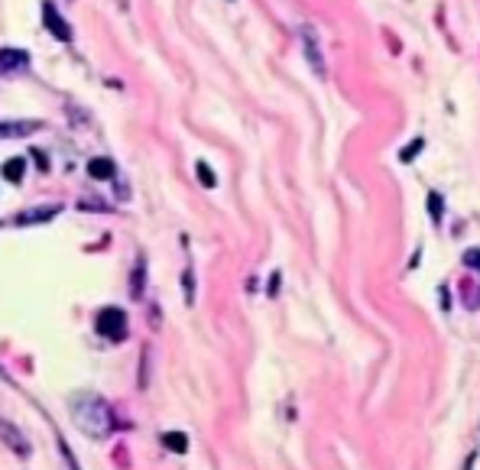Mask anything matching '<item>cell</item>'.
Masks as SVG:
<instances>
[{
  "label": "cell",
  "instance_id": "52a82bcc",
  "mask_svg": "<svg viewBox=\"0 0 480 470\" xmlns=\"http://www.w3.org/2000/svg\"><path fill=\"white\" fill-rule=\"evenodd\" d=\"M88 176L91 178H114V162L110 159H91L88 162Z\"/></svg>",
  "mask_w": 480,
  "mask_h": 470
},
{
  "label": "cell",
  "instance_id": "9c48e42d",
  "mask_svg": "<svg viewBox=\"0 0 480 470\" xmlns=\"http://www.w3.org/2000/svg\"><path fill=\"white\" fill-rule=\"evenodd\" d=\"M163 441H166V447H169V451H178V455H186V451H188V438H186V435L166 432Z\"/></svg>",
  "mask_w": 480,
  "mask_h": 470
},
{
  "label": "cell",
  "instance_id": "8992f818",
  "mask_svg": "<svg viewBox=\"0 0 480 470\" xmlns=\"http://www.w3.org/2000/svg\"><path fill=\"white\" fill-rule=\"evenodd\" d=\"M30 65V55L24 49H0V72H16Z\"/></svg>",
  "mask_w": 480,
  "mask_h": 470
},
{
  "label": "cell",
  "instance_id": "7a4b0ae2",
  "mask_svg": "<svg viewBox=\"0 0 480 470\" xmlns=\"http://www.w3.org/2000/svg\"><path fill=\"white\" fill-rule=\"evenodd\" d=\"M98 331L110 341H120L127 334V315L120 309H104L101 315H98Z\"/></svg>",
  "mask_w": 480,
  "mask_h": 470
},
{
  "label": "cell",
  "instance_id": "8fae6325",
  "mask_svg": "<svg viewBox=\"0 0 480 470\" xmlns=\"http://www.w3.org/2000/svg\"><path fill=\"white\" fill-rule=\"evenodd\" d=\"M24 169H26V159H10L7 166H4V178H7V182H20V178H24Z\"/></svg>",
  "mask_w": 480,
  "mask_h": 470
},
{
  "label": "cell",
  "instance_id": "30bf717a",
  "mask_svg": "<svg viewBox=\"0 0 480 470\" xmlns=\"http://www.w3.org/2000/svg\"><path fill=\"white\" fill-rule=\"evenodd\" d=\"M36 120L33 124H0V137H24V133H33L36 130Z\"/></svg>",
  "mask_w": 480,
  "mask_h": 470
},
{
  "label": "cell",
  "instance_id": "4fadbf2b",
  "mask_svg": "<svg viewBox=\"0 0 480 470\" xmlns=\"http://www.w3.org/2000/svg\"><path fill=\"white\" fill-rule=\"evenodd\" d=\"M418 149H422V139H416V143H412L409 149H403V153H399V159H403V162H412V159H416Z\"/></svg>",
  "mask_w": 480,
  "mask_h": 470
},
{
  "label": "cell",
  "instance_id": "277c9868",
  "mask_svg": "<svg viewBox=\"0 0 480 470\" xmlns=\"http://www.w3.org/2000/svg\"><path fill=\"white\" fill-rule=\"evenodd\" d=\"M43 24H46V30L53 33L55 39H62V43H72V30L69 24H65L62 16H59V10L53 7V4H43Z\"/></svg>",
  "mask_w": 480,
  "mask_h": 470
},
{
  "label": "cell",
  "instance_id": "7c38bea8",
  "mask_svg": "<svg viewBox=\"0 0 480 470\" xmlns=\"http://www.w3.org/2000/svg\"><path fill=\"white\" fill-rule=\"evenodd\" d=\"M198 176H202V186H208V188H215L217 182H215V172L205 166V162H198Z\"/></svg>",
  "mask_w": 480,
  "mask_h": 470
},
{
  "label": "cell",
  "instance_id": "5b68a950",
  "mask_svg": "<svg viewBox=\"0 0 480 470\" xmlns=\"http://www.w3.org/2000/svg\"><path fill=\"white\" fill-rule=\"evenodd\" d=\"M0 441H4L10 451H16L20 457L30 455V445H26V438L20 435V428H14L10 422H0Z\"/></svg>",
  "mask_w": 480,
  "mask_h": 470
},
{
  "label": "cell",
  "instance_id": "9a60e30c",
  "mask_svg": "<svg viewBox=\"0 0 480 470\" xmlns=\"http://www.w3.org/2000/svg\"><path fill=\"white\" fill-rule=\"evenodd\" d=\"M467 263H471V266H480V254H477V250H471V254H467Z\"/></svg>",
  "mask_w": 480,
  "mask_h": 470
},
{
  "label": "cell",
  "instance_id": "5bb4252c",
  "mask_svg": "<svg viewBox=\"0 0 480 470\" xmlns=\"http://www.w3.org/2000/svg\"><path fill=\"white\" fill-rule=\"evenodd\" d=\"M438 205H442V198H438V195H432V215H435V221H442V208H438Z\"/></svg>",
  "mask_w": 480,
  "mask_h": 470
},
{
  "label": "cell",
  "instance_id": "6da1fadb",
  "mask_svg": "<svg viewBox=\"0 0 480 470\" xmlns=\"http://www.w3.org/2000/svg\"><path fill=\"white\" fill-rule=\"evenodd\" d=\"M72 418H75L78 428L85 435H91V438H108L110 428H114V416H110L108 402L94 393L75 396V399H72Z\"/></svg>",
  "mask_w": 480,
  "mask_h": 470
},
{
  "label": "cell",
  "instance_id": "ba28073f",
  "mask_svg": "<svg viewBox=\"0 0 480 470\" xmlns=\"http://www.w3.org/2000/svg\"><path fill=\"white\" fill-rule=\"evenodd\" d=\"M55 215H59V205H46V208L30 211V215H20L16 217V224H36V221H46V217H55Z\"/></svg>",
  "mask_w": 480,
  "mask_h": 470
},
{
  "label": "cell",
  "instance_id": "3957f363",
  "mask_svg": "<svg viewBox=\"0 0 480 470\" xmlns=\"http://www.w3.org/2000/svg\"><path fill=\"white\" fill-rule=\"evenodd\" d=\"M302 49H305V59H309L312 72L318 78H325V59H322V43H318V33L312 26H302Z\"/></svg>",
  "mask_w": 480,
  "mask_h": 470
}]
</instances>
